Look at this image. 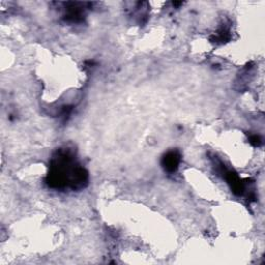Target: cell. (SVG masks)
I'll return each instance as SVG.
<instances>
[{
  "label": "cell",
  "mask_w": 265,
  "mask_h": 265,
  "mask_svg": "<svg viewBox=\"0 0 265 265\" xmlns=\"http://www.w3.org/2000/svg\"><path fill=\"white\" fill-rule=\"evenodd\" d=\"M87 172L77 165L68 151H59L53 159L51 170L48 174L47 183L53 189H81L87 183Z\"/></svg>",
  "instance_id": "1"
},
{
  "label": "cell",
  "mask_w": 265,
  "mask_h": 265,
  "mask_svg": "<svg viewBox=\"0 0 265 265\" xmlns=\"http://www.w3.org/2000/svg\"><path fill=\"white\" fill-rule=\"evenodd\" d=\"M180 164V154L178 151H170L167 153L162 161V165L166 171L174 172L177 170Z\"/></svg>",
  "instance_id": "2"
},
{
  "label": "cell",
  "mask_w": 265,
  "mask_h": 265,
  "mask_svg": "<svg viewBox=\"0 0 265 265\" xmlns=\"http://www.w3.org/2000/svg\"><path fill=\"white\" fill-rule=\"evenodd\" d=\"M250 142L255 146H259L261 143V139L259 138V136H252L251 139H250Z\"/></svg>",
  "instance_id": "3"
}]
</instances>
